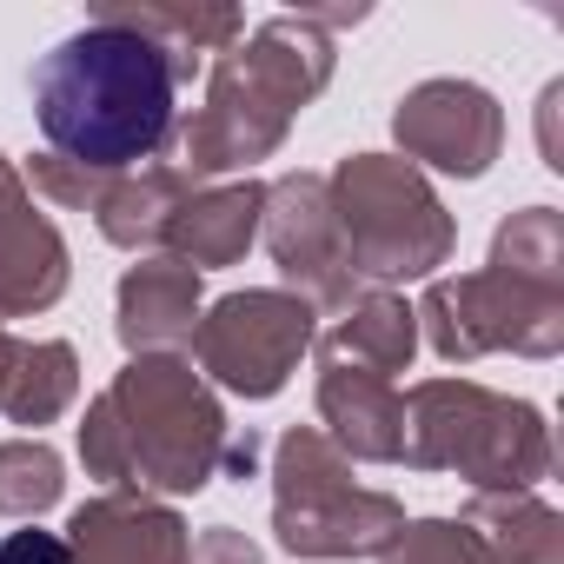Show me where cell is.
Listing matches in <instances>:
<instances>
[{
    "instance_id": "obj_1",
    "label": "cell",
    "mask_w": 564,
    "mask_h": 564,
    "mask_svg": "<svg viewBox=\"0 0 564 564\" xmlns=\"http://www.w3.org/2000/svg\"><path fill=\"white\" fill-rule=\"evenodd\" d=\"M173 100V54L107 14H94L34 67V120L47 133V153L87 173H133L140 160H153L180 127Z\"/></svg>"
},
{
    "instance_id": "obj_2",
    "label": "cell",
    "mask_w": 564,
    "mask_h": 564,
    "mask_svg": "<svg viewBox=\"0 0 564 564\" xmlns=\"http://www.w3.org/2000/svg\"><path fill=\"white\" fill-rule=\"evenodd\" d=\"M226 438H232L226 412L193 372V359L153 352V359H127V372L87 405L80 465L107 491L193 498L219 478Z\"/></svg>"
},
{
    "instance_id": "obj_3",
    "label": "cell",
    "mask_w": 564,
    "mask_h": 564,
    "mask_svg": "<svg viewBox=\"0 0 564 564\" xmlns=\"http://www.w3.org/2000/svg\"><path fill=\"white\" fill-rule=\"evenodd\" d=\"M333 80V41L300 21L279 14L259 21L239 47H226L206 74V107L173 127V173L206 180V173H239L265 153H279L293 113L313 107Z\"/></svg>"
},
{
    "instance_id": "obj_4",
    "label": "cell",
    "mask_w": 564,
    "mask_h": 564,
    "mask_svg": "<svg viewBox=\"0 0 564 564\" xmlns=\"http://www.w3.org/2000/svg\"><path fill=\"white\" fill-rule=\"evenodd\" d=\"M399 465L458 471L471 491H538L551 478V425L538 405L478 379H425L405 392Z\"/></svg>"
},
{
    "instance_id": "obj_5",
    "label": "cell",
    "mask_w": 564,
    "mask_h": 564,
    "mask_svg": "<svg viewBox=\"0 0 564 564\" xmlns=\"http://www.w3.org/2000/svg\"><path fill=\"white\" fill-rule=\"evenodd\" d=\"M339 239L352 272L372 293H392L399 279H438L458 246V219L432 193V180L399 153H352L326 180Z\"/></svg>"
},
{
    "instance_id": "obj_6",
    "label": "cell",
    "mask_w": 564,
    "mask_h": 564,
    "mask_svg": "<svg viewBox=\"0 0 564 564\" xmlns=\"http://www.w3.org/2000/svg\"><path fill=\"white\" fill-rule=\"evenodd\" d=\"M272 531L293 557H386L405 531V505L392 491H366L352 458L319 432L293 425L272 445Z\"/></svg>"
},
{
    "instance_id": "obj_7",
    "label": "cell",
    "mask_w": 564,
    "mask_h": 564,
    "mask_svg": "<svg viewBox=\"0 0 564 564\" xmlns=\"http://www.w3.org/2000/svg\"><path fill=\"white\" fill-rule=\"evenodd\" d=\"M432 352L445 366H471L485 352H518V359H557L564 352V293L511 279L498 265L452 272L425 286V306H412Z\"/></svg>"
},
{
    "instance_id": "obj_8",
    "label": "cell",
    "mask_w": 564,
    "mask_h": 564,
    "mask_svg": "<svg viewBox=\"0 0 564 564\" xmlns=\"http://www.w3.org/2000/svg\"><path fill=\"white\" fill-rule=\"evenodd\" d=\"M319 339V313L286 293V286H246L226 293L199 313L193 326V359L213 386H226L232 399H272L300 372V359Z\"/></svg>"
},
{
    "instance_id": "obj_9",
    "label": "cell",
    "mask_w": 564,
    "mask_h": 564,
    "mask_svg": "<svg viewBox=\"0 0 564 564\" xmlns=\"http://www.w3.org/2000/svg\"><path fill=\"white\" fill-rule=\"evenodd\" d=\"M259 232H265V252H272L279 279H286V293H300L313 313H346L359 300V272L346 259V239H339V219H333L319 173L272 180Z\"/></svg>"
},
{
    "instance_id": "obj_10",
    "label": "cell",
    "mask_w": 564,
    "mask_h": 564,
    "mask_svg": "<svg viewBox=\"0 0 564 564\" xmlns=\"http://www.w3.org/2000/svg\"><path fill=\"white\" fill-rule=\"evenodd\" d=\"M392 133L405 147L399 160L438 166V173H458V180H478L505 153V107L478 80H419L399 100Z\"/></svg>"
},
{
    "instance_id": "obj_11",
    "label": "cell",
    "mask_w": 564,
    "mask_h": 564,
    "mask_svg": "<svg viewBox=\"0 0 564 564\" xmlns=\"http://www.w3.org/2000/svg\"><path fill=\"white\" fill-rule=\"evenodd\" d=\"M67 279H74V265H67L61 226L47 213H34L28 180L0 160V326L61 306Z\"/></svg>"
},
{
    "instance_id": "obj_12",
    "label": "cell",
    "mask_w": 564,
    "mask_h": 564,
    "mask_svg": "<svg viewBox=\"0 0 564 564\" xmlns=\"http://www.w3.org/2000/svg\"><path fill=\"white\" fill-rule=\"evenodd\" d=\"M67 564H186V518L147 491H100L67 518Z\"/></svg>"
},
{
    "instance_id": "obj_13",
    "label": "cell",
    "mask_w": 564,
    "mask_h": 564,
    "mask_svg": "<svg viewBox=\"0 0 564 564\" xmlns=\"http://www.w3.org/2000/svg\"><path fill=\"white\" fill-rule=\"evenodd\" d=\"M199 313H206L199 272L180 265V259H166V252H147L120 279V319H113V333H120V346L133 359H153V352H173L180 359L193 346Z\"/></svg>"
},
{
    "instance_id": "obj_14",
    "label": "cell",
    "mask_w": 564,
    "mask_h": 564,
    "mask_svg": "<svg viewBox=\"0 0 564 564\" xmlns=\"http://www.w3.org/2000/svg\"><path fill=\"white\" fill-rule=\"evenodd\" d=\"M319 432L366 465H399L405 445V392L379 372H352V366H319Z\"/></svg>"
},
{
    "instance_id": "obj_15",
    "label": "cell",
    "mask_w": 564,
    "mask_h": 564,
    "mask_svg": "<svg viewBox=\"0 0 564 564\" xmlns=\"http://www.w3.org/2000/svg\"><path fill=\"white\" fill-rule=\"evenodd\" d=\"M259 213H265V186L259 180H232V186H206V193L193 186L186 206L166 226V259H180L193 272L232 265L259 239Z\"/></svg>"
},
{
    "instance_id": "obj_16",
    "label": "cell",
    "mask_w": 564,
    "mask_h": 564,
    "mask_svg": "<svg viewBox=\"0 0 564 564\" xmlns=\"http://www.w3.org/2000/svg\"><path fill=\"white\" fill-rule=\"evenodd\" d=\"M319 346V366H352V372H405L412 352H419V313L399 300V293H359L333 333L313 339Z\"/></svg>"
},
{
    "instance_id": "obj_17",
    "label": "cell",
    "mask_w": 564,
    "mask_h": 564,
    "mask_svg": "<svg viewBox=\"0 0 564 564\" xmlns=\"http://www.w3.org/2000/svg\"><path fill=\"white\" fill-rule=\"evenodd\" d=\"M186 193H193V180L173 173V166L113 173L107 193H100V206H94V226H100V239L120 246V252H153V246H166V226H173V213L186 206Z\"/></svg>"
},
{
    "instance_id": "obj_18",
    "label": "cell",
    "mask_w": 564,
    "mask_h": 564,
    "mask_svg": "<svg viewBox=\"0 0 564 564\" xmlns=\"http://www.w3.org/2000/svg\"><path fill=\"white\" fill-rule=\"evenodd\" d=\"M465 524L491 551V564H564V518L538 491H471Z\"/></svg>"
},
{
    "instance_id": "obj_19",
    "label": "cell",
    "mask_w": 564,
    "mask_h": 564,
    "mask_svg": "<svg viewBox=\"0 0 564 564\" xmlns=\"http://www.w3.org/2000/svg\"><path fill=\"white\" fill-rule=\"evenodd\" d=\"M80 392V352L67 339H34L14 352V372L0 386V412L14 425H54Z\"/></svg>"
},
{
    "instance_id": "obj_20",
    "label": "cell",
    "mask_w": 564,
    "mask_h": 564,
    "mask_svg": "<svg viewBox=\"0 0 564 564\" xmlns=\"http://www.w3.org/2000/svg\"><path fill=\"white\" fill-rule=\"evenodd\" d=\"M107 21H127L140 28L147 41H160L180 67V80H193L199 54H226L239 34H246V14L239 8H100Z\"/></svg>"
},
{
    "instance_id": "obj_21",
    "label": "cell",
    "mask_w": 564,
    "mask_h": 564,
    "mask_svg": "<svg viewBox=\"0 0 564 564\" xmlns=\"http://www.w3.org/2000/svg\"><path fill=\"white\" fill-rule=\"evenodd\" d=\"M491 265L531 286L564 293V213L557 206H524L491 232Z\"/></svg>"
},
{
    "instance_id": "obj_22",
    "label": "cell",
    "mask_w": 564,
    "mask_h": 564,
    "mask_svg": "<svg viewBox=\"0 0 564 564\" xmlns=\"http://www.w3.org/2000/svg\"><path fill=\"white\" fill-rule=\"evenodd\" d=\"M61 491H67V465L41 432L0 445V518H41L61 505Z\"/></svg>"
},
{
    "instance_id": "obj_23",
    "label": "cell",
    "mask_w": 564,
    "mask_h": 564,
    "mask_svg": "<svg viewBox=\"0 0 564 564\" xmlns=\"http://www.w3.org/2000/svg\"><path fill=\"white\" fill-rule=\"evenodd\" d=\"M379 564H491V551L478 544V531L465 518H412Z\"/></svg>"
},
{
    "instance_id": "obj_24",
    "label": "cell",
    "mask_w": 564,
    "mask_h": 564,
    "mask_svg": "<svg viewBox=\"0 0 564 564\" xmlns=\"http://www.w3.org/2000/svg\"><path fill=\"white\" fill-rule=\"evenodd\" d=\"M21 180H28L34 193H47L54 206H74V213H94L113 173H87V166H74V160H61V153H34Z\"/></svg>"
},
{
    "instance_id": "obj_25",
    "label": "cell",
    "mask_w": 564,
    "mask_h": 564,
    "mask_svg": "<svg viewBox=\"0 0 564 564\" xmlns=\"http://www.w3.org/2000/svg\"><path fill=\"white\" fill-rule=\"evenodd\" d=\"M186 564H265V551H259L246 531H232V524H206V531L186 544Z\"/></svg>"
},
{
    "instance_id": "obj_26",
    "label": "cell",
    "mask_w": 564,
    "mask_h": 564,
    "mask_svg": "<svg viewBox=\"0 0 564 564\" xmlns=\"http://www.w3.org/2000/svg\"><path fill=\"white\" fill-rule=\"evenodd\" d=\"M0 564H67V538L61 531H8L0 538Z\"/></svg>"
},
{
    "instance_id": "obj_27",
    "label": "cell",
    "mask_w": 564,
    "mask_h": 564,
    "mask_svg": "<svg viewBox=\"0 0 564 564\" xmlns=\"http://www.w3.org/2000/svg\"><path fill=\"white\" fill-rule=\"evenodd\" d=\"M557 100H564V80H551L544 100H538V147H544V166H564V147H557Z\"/></svg>"
},
{
    "instance_id": "obj_28",
    "label": "cell",
    "mask_w": 564,
    "mask_h": 564,
    "mask_svg": "<svg viewBox=\"0 0 564 564\" xmlns=\"http://www.w3.org/2000/svg\"><path fill=\"white\" fill-rule=\"evenodd\" d=\"M14 352H21V339L0 326V386H8V372H14Z\"/></svg>"
}]
</instances>
